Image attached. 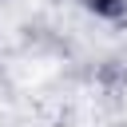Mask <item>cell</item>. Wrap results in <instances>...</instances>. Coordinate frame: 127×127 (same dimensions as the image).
<instances>
[{
    "label": "cell",
    "mask_w": 127,
    "mask_h": 127,
    "mask_svg": "<svg viewBox=\"0 0 127 127\" xmlns=\"http://www.w3.org/2000/svg\"><path fill=\"white\" fill-rule=\"evenodd\" d=\"M83 4H87V12H95L103 20H123V12H127V0H83Z\"/></svg>",
    "instance_id": "cell-1"
}]
</instances>
